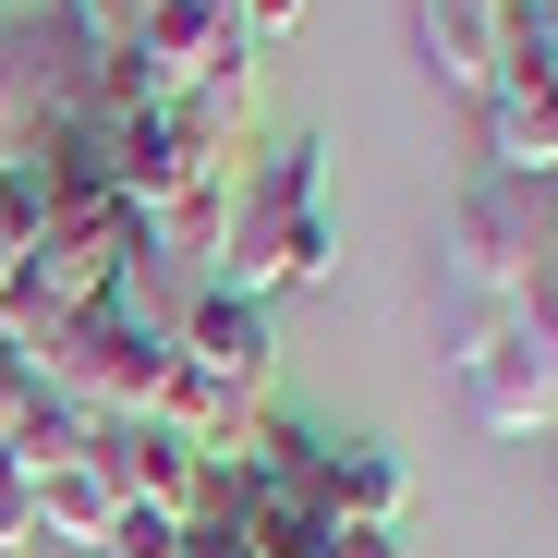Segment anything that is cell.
Wrapping results in <instances>:
<instances>
[{"instance_id":"obj_12","label":"cell","mask_w":558,"mask_h":558,"mask_svg":"<svg viewBox=\"0 0 558 558\" xmlns=\"http://www.w3.org/2000/svg\"><path fill=\"white\" fill-rule=\"evenodd\" d=\"M316 558H401V522H340Z\"/></svg>"},{"instance_id":"obj_14","label":"cell","mask_w":558,"mask_h":558,"mask_svg":"<svg viewBox=\"0 0 558 558\" xmlns=\"http://www.w3.org/2000/svg\"><path fill=\"white\" fill-rule=\"evenodd\" d=\"M292 13H304V0H243V25H255V49H267L279 25H292Z\"/></svg>"},{"instance_id":"obj_5","label":"cell","mask_w":558,"mask_h":558,"mask_svg":"<svg viewBox=\"0 0 558 558\" xmlns=\"http://www.w3.org/2000/svg\"><path fill=\"white\" fill-rule=\"evenodd\" d=\"M170 352H182V377H207L231 401L267 413V304L231 292V279H195V292L170 304Z\"/></svg>"},{"instance_id":"obj_13","label":"cell","mask_w":558,"mask_h":558,"mask_svg":"<svg viewBox=\"0 0 558 558\" xmlns=\"http://www.w3.org/2000/svg\"><path fill=\"white\" fill-rule=\"evenodd\" d=\"M522 316L558 340V231H546V255H534V292H522Z\"/></svg>"},{"instance_id":"obj_1","label":"cell","mask_w":558,"mask_h":558,"mask_svg":"<svg viewBox=\"0 0 558 558\" xmlns=\"http://www.w3.org/2000/svg\"><path fill=\"white\" fill-rule=\"evenodd\" d=\"M0 352H25L73 425H146L158 389H170V364H182L170 352V304L146 292V279H122L110 304H85V316H61L37 340H0Z\"/></svg>"},{"instance_id":"obj_8","label":"cell","mask_w":558,"mask_h":558,"mask_svg":"<svg viewBox=\"0 0 558 558\" xmlns=\"http://www.w3.org/2000/svg\"><path fill=\"white\" fill-rule=\"evenodd\" d=\"M61 437H85V425L49 401V377H37L25 352H0V449H13V461H49Z\"/></svg>"},{"instance_id":"obj_6","label":"cell","mask_w":558,"mask_h":558,"mask_svg":"<svg viewBox=\"0 0 558 558\" xmlns=\"http://www.w3.org/2000/svg\"><path fill=\"white\" fill-rule=\"evenodd\" d=\"M25 474H37V534H61V546H110V522H122V461H110L98 425L61 437L49 461H25Z\"/></svg>"},{"instance_id":"obj_7","label":"cell","mask_w":558,"mask_h":558,"mask_svg":"<svg viewBox=\"0 0 558 558\" xmlns=\"http://www.w3.org/2000/svg\"><path fill=\"white\" fill-rule=\"evenodd\" d=\"M413 37H425V73L486 98L498 85V49H510V0H413Z\"/></svg>"},{"instance_id":"obj_4","label":"cell","mask_w":558,"mask_h":558,"mask_svg":"<svg viewBox=\"0 0 558 558\" xmlns=\"http://www.w3.org/2000/svg\"><path fill=\"white\" fill-rule=\"evenodd\" d=\"M449 377H461V401H474V425L486 437H534V425H558V340L510 304V316H474V328H449Z\"/></svg>"},{"instance_id":"obj_9","label":"cell","mask_w":558,"mask_h":558,"mask_svg":"<svg viewBox=\"0 0 558 558\" xmlns=\"http://www.w3.org/2000/svg\"><path fill=\"white\" fill-rule=\"evenodd\" d=\"M182 510H158V498H122V522H110V558H182Z\"/></svg>"},{"instance_id":"obj_11","label":"cell","mask_w":558,"mask_h":558,"mask_svg":"<svg viewBox=\"0 0 558 558\" xmlns=\"http://www.w3.org/2000/svg\"><path fill=\"white\" fill-rule=\"evenodd\" d=\"M182 558H267V546H255V534H243L231 510H195V534H182Z\"/></svg>"},{"instance_id":"obj_2","label":"cell","mask_w":558,"mask_h":558,"mask_svg":"<svg viewBox=\"0 0 558 558\" xmlns=\"http://www.w3.org/2000/svg\"><path fill=\"white\" fill-rule=\"evenodd\" d=\"M328 146L316 134H292L255 182H243V207H231V255H219V279L231 292H304V279H328V255H340V231H328V170H316Z\"/></svg>"},{"instance_id":"obj_3","label":"cell","mask_w":558,"mask_h":558,"mask_svg":"<svg viewBox=\"0 0 558 558\" xmlns=\"http://www.w3.org/2000/svg\"><path fill=\"white\" fill-rule=\"evenodd\" d=\"M546 231H558V195H546V182H510V170L461 182V207H449V255H437V279H449V328L510 316V304L534 292Z\"/></svg>"},{"instance_id":"obj_10","label":"cell","mask_w":558,"mask_h":558,"mask_svg":"<svg viewBox=\"0 0 558 558\" xmlns=\"http://www.w3.org/2000/svg\"><path fill=\"white\" fill-rule=\"evenodd\" d=\"M25 534H37V474H25L13 449H0V558H13Z\"/></svg>"}]
</instances>
